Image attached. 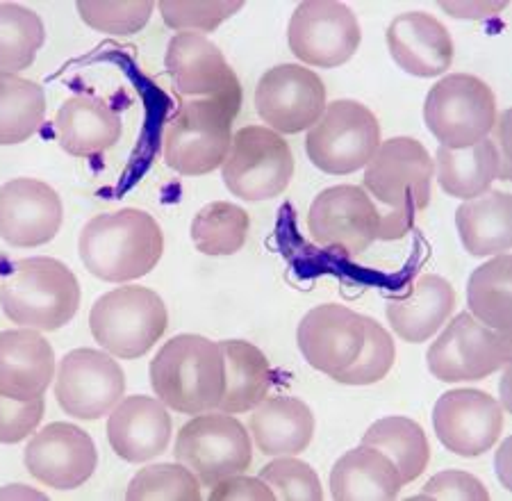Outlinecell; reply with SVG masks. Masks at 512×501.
<instances>
[{"mask_svg": "<svg viewBox=\"0 0 512 501\" xmlns=\"http://www.w3.org/2000/svg\"><path fill=\"white\" fill-rule=\"evenodd\" d=\"M296 342L305 363L333 379L360 356L365 342V315L340 303H321L301 319Z\"/></svg>", "mask_w": 512, "mask_h": 501, "instance_id": "cell-19", "label": "cell"}, {"mask_svg": "<svg viewBox=\"0 0 512 501\" xmlns=\"http://www.w3.org/2000/svg\"><path fill=\"white\" fill-rule=\"evenodd\" d=\"M239 108L214 98H187L162 133V158L183 176L212 174L224 164Z\"/></svg>", "mask_w": 512, "mask_h": 501, "instance_id": "cell-4", "label": "cell"}, {"mask_svg": "<svg viewBox=\"0 0 512 501\" xmlns=\"http://www.w3.org/2000/svg\"><path fill=\"white\" fill-rule=\"evenodd\" d=\"M260 479L267 483L280 501H321L319 474L308 463L296 456H276L269 465L262 467Z\"/></svg>", "mask_w": 512, "mask_h": 501, "instance_id": "cell-38", "label": "cell"}, {"mask_svg": "<svg viewBox=\"0 0 512 501\" xmlns=\"http://www.w3.org/2000/svg\"><path fill=\"white\" fill-rule=\"evenodd\" d=\"M44 119V87L16 73H0V146L28 142Z\"/></svg>", "mask_w": 512, "mask_h": 501, "instance_id": "cell-33", "label": "cell"}, {"mask_svg": "<svg viewBox=\"0 0 512 501\" xmlns=\"http://www.w3.org/2000/svg\"><path fill=\"white\" fill-rule=\"evenodd\" d=\"M80 283L55 258H26L0 281V306L12 324L41 333L57 331L80 310Z\"/></svg>", "mask_w": 512, "mask_h": 501, "instance_id": "cell-3", "label": "cell"}, {"mask_svg": "<svg viewBox=\"0 0 512 501\" xmlns=\"http://www.w3.org/2000/svg\"><path fill=\"white\" fill-rule=\"evenodd\" d=\"M469 315L487 328L510 333L512 328V256L501 253L469 276Z\"/></svg>", "mask_w": 512, "mask_h": 501, "instance_id": "cell-32", "label": "cell"}, {"mask_svg": "<svg viewBox=\"0 0 512 501\" xmlns=\"http://www.w3.org/2000/svg\"><path fill=\"white\" fill-rule=\"evenodd\" d=\"M249 212L228 201H212L196 212L192 242L205 256H235L249 237Z\"/></svg>", "mask_w": 512, "mask_h": 501, "instance_id": "cell-34", "label": "cell"}, {"mask_svg": "<svg viewBox=\"0 0 512 501\" xmlns=\"http://www.w3.org/2000/svg\"><path fill=\"white\" fill-rule=\"evenodd\" d=\"M456 308V290L447 278L421 274L410 283L408 294L390 297L387 322L403 342L421 344L431 340L447 324Z\"/></svg>", "mask_w": 512, "mask_h": 501, "instance_id": "cell-24", "label": "cell"}, {"mask_svg": "<svg viewBox=\"0 0 512 501\" xmlns=\"http://www.w3.org/2000/svg\"><path fill=\"white\" fill-rule=\"evenodd\" d=\"M155 7L171 30L205 35V32L217 30L230 16H235L244 3L242 0L239 3H171V0H162V3H155Z\"/></svg>", "mask_w": 512, "mask_h": 501, "instance_id": "cell-40", "label": "cell"}, {"mask_svg": "<svg viewBox=\"0 0 512 501\" xmlns=\"http://www.w3.org/2000/svg\"><path fill=\"white\" fill-rule=\"evenodd\" d=\"M381 146V123L367 105L340 98L326 105L305 137V153L330 176H349L365 169Z\"/></svg>", "mask_w": 512, "mask_h": 501, "instance_id": "cell-6", "label": "cell"}, {"mask_svg": "<svg viewBox=\"0 0 512 501\" xmlns=\"http://www.w3.org/2000/svg\"><path fill=\"white\" fill-rule=\"evenodd\" d=\"M151 383L155 397L176 413L217 410L226 392V363L219 342L196 333L171 338L153 358Z\"/></svg>", "mask_w": 512, "mask_h": 501, "instance_id": "cell-2", "label": "cell"}, {"mask_svg": "<svg viewBox=\"0 0 512 501\" xmlns=\"http://www.w3.org/2000/svg\"><path fill=\"white\" fill-rule=\"evenodd\" d=\"M169 328V310L158 292L142 285L117 287L89 310V331L114 358L146 356Z\"/></svg>", "mask_w": 512, "mask_h": 501, "instance_id": "cell-5", "label": "cell"}, {"mask_svg": "<svg viewBox=\"0 0 512 501\" xmlns=\"http://www.w3.org/2000/svg\"><path fill=\"white\" fill-rule=\"evenodd\" d=\"M123 123L119 112L98 96L66 98L55 114V135L62 149L76 158H92L119 142Z\"/></svg>", "mask_w": 512, "mask_h": 501, "instance_id": "cell-25", "label": "cell"}, {"mask_svg": "<svg viewBox=\"0 0 512 501\" xmlns=\"http://www.w3.org/2000/svg\"><path fill=\"white\" fill-rule=\"evenodd\" d=\"M437 440L451 454L476 458L497 445L503 433V408L492 394L472 388L444 392L433 408Z\"/></svg>", "mask_w": 512, "mask_h": 501, "instance_id": "cell-17", "label": "cell"}, {"mask_svg": "<svg viewBox=\"0 0 512 501\" xmlns=\"http://www.w3.org/2000/svg\"><path fill=\"white\" fill-rule=\"evenodd\" d=\"M512 360L510 333H499L469 312L453 317L426 353L428 369L444 383L483 381Z\"/></svg>", "mask_w": 512, "mask_h": 501, "instance_id": "cell-10", "label": "cell"}, {"mask_svg": "<svg viewBox=\"0 0 512 501\" xmlns=\"http://www.w3.org/2000/svg\"><path fill=\"white\" fill-rule=\"evenodd\" d=\"M508 121H510V112H501L497 123L492 128V144L494 151H497L499 158V178L501 180H510V133H508Z\"/></svg>", "mask_w": 512, "mask_h": 501, "instance_id": "cell-45", "label": "cell"}, {"mask_svg": "<svg viewBox=\"0 0 512 501\" xmlns=\"http://www.w3.org/2000/svg\"><path fill=\"white\" fill-rule=\"evenodd\" d=\"M0 499H48L44 492H39L30 486H23V483H12V486L0 488Z\"/></svg>", "mask_w": 512, "mask_h": 501, "instance_id": "cell-48", "label": "cell"}, {"mask_svg": "<svg viewBox=\"0 0 512 501\" xmlns=\"http://www.w3.org/2000/svg\"><path fill=\"white\" fill-rule=\"evenodd\" d=\"M130 501H198L201 481L180 463L148 465L132 476L126 490Z\"/></svg>", "mask_w": 512, "mask_h": 501, "instance_id": "cell-36", "label": "cell"}, {"mask_svg": "<svg viewBox=\"0 0 512 501\" xmlns=\"http://www.w3.org/2000/svg\"><path fill=\"white\" fill-rule=\"evenodd\" d=\"M46 413L44 397L32 401H16L0 394V442L16 445L39 429Z\"/></svg>", "mask_w": 512, "mask_h": 501, "instance_id": "cell-41", "label": "cell"}, {"mask_svg": "<svg viewBox=\"0 0 512 501\" xmlns=\"http://www.w3.org/2000/svg\"><path fill=\"white\" fill-rule=\"evenodd\" d=\"M378 203L358 185L319 192L308 212L312 242L346 258H358L378 240Z\"/></svg>", "mask_w": 512, "mask_h": 501, "instance_id": "cell-11", "label": "cell"}, {"mask_svg": "<svg viewBox=\"0 0 512 501\" xmlns=\"http://www.w3.org/2000/svg\"><path fill=\"white\" fill-rule=\"evenodd\" d=\"M365 169L362 190L381 203V208L415 205L417 210H424L431 201L433 158L415 137H392L381 142Z\"/></svg>", "mask_w": 512, "mask_h": 501, "instance_id": "cell-13", "label": "cell"}, {"mask_svg": "<svg viewBox=\"0 0 512 501\" xmlns=\"http://www.w3.org/2000/svg\"><path fill=\"white\" fill-rule=\"evenodd\" d=\"M412 499L417 501H487L490 492H487L485 483L476 479L474 474L462 470H444L435 474L431 481L426 483L424 490Z\"/></svg>", "mask_w": 512, "mask_h": 501, "instance_id": "cell-42", "label": "cell"}, {"mask_svg": "<svg viewBox=\"0 0 512 501\" xmlns=\"http://www.w3.org/2000/svg\"><path fill=\"white\" fill-rule=\"evenodd\" d=\"M499 119L497 96L472 73H451L431 87L424 103V121L440 146L467 149L490 137Z\"/></svg>", "mask_w": 512, "mask_h": 501, "instance_id": "cell-7", "label": "cell"}, {"mask_svg": "<svg viewBox=\"0 0 512 501\" xmlns=\"http://www.w3.org/2000/svg\"><path fill=\"white\" fill-rule=\"evenodd\" d=\"M55 379V351L41 331L12 328L0 333V394L16 401L44 397Z\"/></svg>", "mask_w": 512, "mask_h": 501, "instance_id": "cell-23", "label": "cell"}, {"mask_svg": "<svg viewBox=\"0 0 512 501\" xmlns=\"http://www.w3.org/2000/svg\"><path fill=\"white\" fill-rule=\"evenodd\" d=\"M255 110L274 133L296 135L310 130L326 110V87L312 69L278 64L255 89Z\"/></svg>", "mask_w": 512, "mask_h": 501, "instance_id": "cell-15", "label": "cell"}, {"mask_svg": "<svg viewBox=\"0 0 512 501\" xmlns=\"http://www.w3.org/2000/svg\"><path fill=\"white\" fill-rule=\"evenodd\" d=\"M294 155L283 137L267 126L239 128L224 160V183L242 201H269L287 190Z\"/></svg>", "mask_w": 512, "mask_h": 501, "instance_id": "cell-9", "label": "cell"}, {"mask_svg": "<svg viewBox=\"0 0 512 501\" xmlns=\"http://www.w3.org/2000/svg\"><path fill=\"white\" fill-rule=\"evenodd\" d=\"M46 39L37 12L16 3H0V73H19L32 67Z\"/></svg>", "mask_w": 512, "mask_h": 501, "instance_id": "cell-35", "label": "cell"}, {"mask_svg": "<svg viewBox=\"0 0 512 501\" xmlns=\"http://www.w3.org/2000/svg\"><path fill=\"white\" fill-rule=\"evenodd\" d=\"M64 205L51 185L14 178L0 187V237L19 249L48 244L60 233Z\"/></svg>", "mask_w": 512, "mask_h": 501, "instance_id": "cell-20", "label": "cell"}, {"mask_svg": "<svg viewBox=\"0 0 512 501\" xmlns=\"http://www.w3.org/2000/svg\"><path fill=\"white\" fill-rule=\"evenodd\" d=\"M387 48L399 67L417 78H437L453 64V39L440 19L428 12L394 16Z\"/></svg>", "mask_w": 512, "mask_h": 501, "instance_id": "cell-22", "label": "cell"}, {"mask_svg": "<svg viewBox=\"0 0 512 501\" xmlns=\"http://www.w3.org/2000/svg\"><path fill=\"white\" fill-rule=\"evenodd\" d=\"M23 463L32 479L55 490H76L92 479L98 451L92 435L69 422H53L28 442Z\"/></svg>", "mask_w": 512, "mask_h": 501, "instance_id": "cell-18", "label": "cell"}, {"mask_svg": "<svg viewBox=\"0 0 512 501\" xmlns=\"http://www.w3.org/2000/svg\"><path fill=\"white\" fill-rule=\"evenodd\" d=\"M78 251L92 276L107 283H130L158 267L164 233L148 212L123 208L89 219L80 233Z\"/></svg>", "mask_w": 512, "mask_h": 501, "instance_id": "cell-1", "label": "cell"}, {"mask_svg": "<svg viewBox=\"0 0 512 501\" xmlns=\"http://www.w3.org/2000/svg\"><path fill=\"white\" fill-rule=\"evenodd\" d=\"M171 433L169 408L146 394L123 397L107 417V442L114 454L128 463H146L164 454Z\"/></svg>", "mask_w": 512, "mask_h": 501, "instance_id": "cell-21", "label": "cell"}, {"mask_svg": "<svg viewBox=\"0 0 512 501\" xmlns=\"http://www.w3.org/2000/svg\"><path fill=\"white\" fill-rule=\"evenodd\" d=\"M378 240L383 242H396L403 240L415 226L417 219V208L415 205H403V208H381L378 205Z\"/></svg>", "mask_w": 512, "mask_h": 501, "instance_id": "cell-44", "label": "cell"}, {"mask_svg": "<svg viewBox=\"0 0 512 501\" xmlns=\"http://www.w3.org/2000/svg\"><path fill=\"white\" fill-rule=\"evenodd\" d=\"M155 3H89L82 0L78 3L80 19L103 35L114 37H130L142 32L148 21H151Z\"/></svg>", "mask_w": 512, "mask_h": 501, "instance_id": "cell-39", "label": "cell"}, {"mask_svg": "<svg viewBox=\"0 0 512 501\" xmlns=\"http://www.w3.org/2000/svg\"><path fill=\"white\" fill-rule=\"evenodd\" d=\"M396 349L387 328L374 317H365V342L360 356L344 372L335 374L333 381L342 385H374L383 381L394 367Z\"/></svg>", "mask_w": 512, "mask_h": 501, "instance_id": "cell-37", "label": "cell"}, {"mask_svg": "<svg viewBox=\"0 0 512 501\" xmlns=\"http://www.w3.org/2000/svg\"><path fill=\"white\" fill-rule=\"evenodd\" d=\"M362 39L351 7L335 0H308L296 7L287 26V41L301 62L335 69L351 60Z\"/></svg>", "mask_w": 512, "mask_h": 501, "instance_id": "cell-12", "label": "cell"}, {"mask_svg": "<svg viewBox=\"0 0 512 501\" xmlns=\"http://www.w3.org/2000/svg\"><path fill=\"white\" fill-rule=\"evenodd\" d=\"M126 392V376L114 356L96 349H73L57 369L55 399L66 415L94 422L110 415Z\"/></svg>", "mask_w": 512, "mask_h": 501, "instance_id": "cell-14", "label": "cell"}, {"mask_svg": "<svg viewBox=\"0 0 512 501\" xmlns=\"http://www.w3.org/2000/svg\"><path fill=\"white\" fill-rule=\"evenodd\" d=\"M508 3H440V7L453 19H490L497 16Z\"/></svg>", "mask_w": 512, "mask_h": 501, "instance_id": "cell-46", "label": "cell"}, {"mask_svg": "<svg viewBox=\"0 0 512 501\" xmlns=\"http://www.w3.org/2000/svg\"><path fill=\"white\" fill-rule=\"evenodd\" d=\"M433 167L440 187L453 199H476L490 192L492 183L499 178V158L490 137L467 149L440 146Z\"/></svg>", "mask_w": 512, "mask_h": 501, "instance_id": "cell-30", "label": "cell"}, {"mask_svg": "<svg viewBox=\"0 0 512 501\" xmlns=\"http://www.w3.org/2000/svg\"><path fill=\"white\" fill-rule=\"evenodd\" d=\"M276 495L260 476L235 474L212 486L210 501H274Z\"/></svg>", "mask_w": 512, "mask_h": 501, "instance_id": "cell-43", "label": "cell"}, {"mask_svg": "<svg viewBox=\"0 0 512 501\" xmlns=\"http://www.w3.org/2000/svg\"><path fill=\"white\" fill-rule=\"evenodd\" d=\"M510 447H512V440H503V445L499 447L497 456H494V467H497V474L503 483V488L512 490V481H510Z\"/></svg>", "mask_w": 512, "mask_h": 501, "instance_id": "cell-47", "label": "cell"}, {"mask_svg": "<svg viewBox=\"0 0 512 501\" xmlns=\"http://www.w3.org/2000/svg\"><path fill=\"white\" fill-rule=\"evenodd\" d=\"M173 454L205 488H212L228 476L249 470L253 445L249 431L237 417L210 410L194 415V420L180 429Z\"/></svg>", "mask_w": 512, "mask_h": 501, "instance_id": "cell-8", "label": "cell"}, {"mask_svg": "<svg viewBox=\"0 0 512 501\" xmlns=\"http://www.w3.org/2000/svg\"><path fill=\"white\" fill-rule=\"evenodd\" d=\"M362 445L374 447L390 458L399 470L403 486L417 481L431 461V445L421 426L408 417H383L362 433Z\"/></svg>", "mask_w": 512, "mask_h": 501, "instance_id": "cell-31", "label": "cell"}, {"mask_svg": "<svg viewBox=\"0 0 512 501\" xmlns=\"http://www.w3.org/2000/svg\"><path fill=\"white\" fill-rule=\"evenodd\" d=\"M330 497L337 501H392L403 479L383 451L360 445L349 449L330 470Z\"/></svg>", "mask_w": 512, "mask_h": 501, "instance_id": "cell-27", "label": "cell"}, {"mask_svg": "<svg viewBox=\"0 0 512 501\" xmlns=\"http://www.w3.org/2000/svg\"><path fill=\"white\" fill-rule=\"evenodd\" d=\"M164 64L176 92L185 98H214L242 110V85L217 44L198 32H176Z\"/></svg>", "mask_w": 512, "mask_h": 501, "instance_id": "cell-16", "label": "cell"}, {"mask_svg": "<svg viewBox=\"0 0 512 501\" xmlns=\"http://www.w3.org/2000/svg\"><path fill=\"white\" fill-rule=\"evenodd\" d=\"M219 349L226 363V392L217 410L228 415L251 413L264 397H269L274 379L269 360L246 340H224L219 342Z\"/></svg>", "mask_w": 512, "mask_h": 501, "instance_id": "cell-29", "label": "cell"}, {"mask_svg": "<svg viewBox=\"0 0 512 501\" xmlns=\"http://www.w3.org/2000/svg\"><path fill=\"white\" fill-rule=\"evenodd\" d=\"M249 431L264 456H299L315 438V415L296 397H264L251 410Z\"/></svg>", "mask_w": 512, "mask_h": 501, "instance_id": "cell-26", "label": "cell"}, {"mask_svg": "<svg viewBox=\"0 0 512 501\" xmlns=\"http://www.w3.org/2000/svg\"><path fill=\"white\" fill-rule=\"evenodd\" d=\"M460 242L469 256L494 258L512 246V196L490 190L465 201L456 212Z\"/></svg>", "mask_w": 512, "mask_h": 501, "instance_id": "cell-28", "label": "cell"}]
</instances>
